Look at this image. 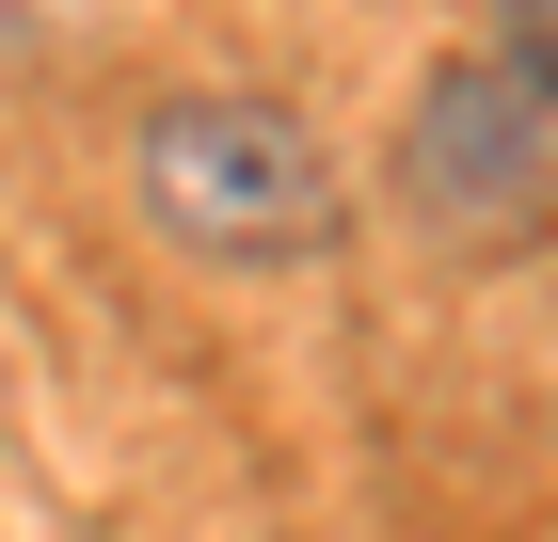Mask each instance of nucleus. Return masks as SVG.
I'll return each instance as SVG.
<instances>
[{"mask_svg":"<svg viewBox=\"0 0 558 542\" xmlns=\"http://www.w3.org/2000/svg\"><path fill=\"white\" fill-rule=\"evenodd\" d=\"M144 208L192 255H319L336 240V160L271 96H160L144 112Z\"/></svg>","mask_w":558,"mask_h":542,"instance_id":"nucleus-1","label":"nucleus"},{"mask_svg":"<svg viewBox=\"0 0 558 542\" xmlns=\"http://www.w3.org/2000/svg\"><path fill=\"white\" fill-rule=\"evenodd\" d=\"M543 192H558L543 112H526L495 64L430 81V112H415V208L447 224V240H511V224H543Z\"/></svg>","mask_w":558,"mask_h":542,"instance_id":"nucleus-2","label":"nucleus"},{"mask_svg":"<svg viewBox=\"0 0 558 542\" xmlns=\"http://www.w3.org/2000/svg\"><path fill=\"white\" fill-rule=\"evenodd\" d=\"M495 81L526 112H558V0H495Z\"/></svg>","mask_w":558,"mask_h":542,"instance_id":"nucleus-3","label":"nucleus"}]
</instances>
